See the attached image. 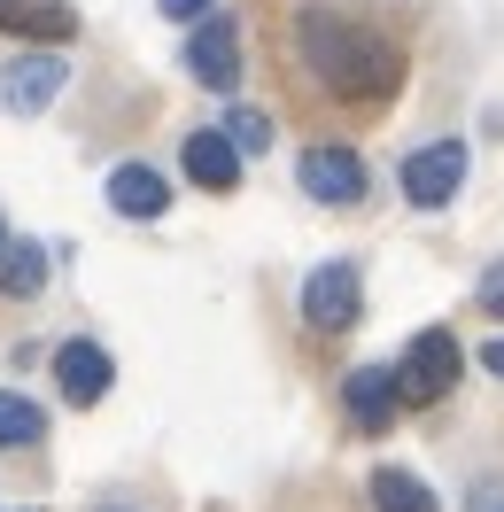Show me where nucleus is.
Segmentation results:
<instances>
[{"label": "nucleus", "instance_id": "f257e3e1", "mask_svg": "<svg viewBox=\"0 0 504 512\" xmlns=\"http://www.w3.org/2000/svg\"><path fill=\"white\" fill-rule=\"evenodd\" d=\"M295 55H303V70L334 101L380 109V101H396V86H404V47L388 32H373V24L342 16V8H295Z\"/></svg>", "mask_w": 504, "mask_h": 512}, {"label": "nucleus", "instance_id": "f03ea898", "mask_svg": "<svg viewBox=\"0 0 504 512\" xmlns=\"http://www.w3.org/2000/svg\"><path fill=\"white\" fill-rule=\"evenodd\" d=\"M388 373H396V396H404V404H442V396L458 388V373H466V350H458L450 326H419Z\"/></svg>", "mask_w": 504, "mask_h": 512}, {"label": "nucleus", "instance_id": "7ed1b4c3", "mask_svg": "<svg viewBox=\"0 0 504 512\" xmlns=\"http://www.w3.org/2000/svg\"><path fill=\"white\" fill-rule=\"evenodd\" d=\"M295 179H303V194L326 202V210H357V202L373 194V171H365V156H357L349 140H318V148H303V156H295Z\"/></svg>", "mask_w": 504, "mask_h": 512}, {"label": "nucleus", "instance_id": "20e7f679", "mask_svg": "<svg viewBox=\"0 0 504 512\" xmlns=\"http://www.w3.org/2000/svg\"><path fill=\"white\" fill-rule=\"evenodd\" d=\"M63 86H70V63L55 47H24V55L0 63V109L8 117H47L63 101Z\"/></svg>", "mask_w": 504, "mask_h": 512}, {"label": "nucleus", "instance_id": "39448f33", "mask_svg": "<svg viewBox=\"0 0 504 512\" xmlns=\"http://www.w3.org/2000/svg\"><path fill=\"white\" fill-rule=\"evenodd\" d=\"M357 311H365V272H357L349 256L311 264V280H303V326H318V334H349Z\"/></svg>", "mask_w": 504, "mask_h": 512}, {"label": "nucleus", "instance_id": "423d86ee", "mask_svg": "<svg viewBox=\"0 0 504 512\" xmlns=\"http://www.w3.org/2000/svg\"><path fill=\"white\" fill-rule=\"evenodd\" d=\"M396 187H404L411 210H442V202H458L466 187V140H419L396 171Z\"/></svg>", "mask_w": 504, "mask_h": 512}, {"label": "nucleus", "instance_id": "0eeeda50", "mask_svg": "<svg viewBox=\"0 0 504 512\" xmlns=\"http://www.w3.org/2000/svg\"><path fill=\"white\" fill-rule=\"evenodd\" d=\"M187 78H194V86H210V94H233V86H241V24H233V16H194Z\"/></svg>", "mask_w": 504, "mask_h": 512}, {"label": "nucleus", "instance_id": "6e6552de", "mask_svg": "<svg viewBox=\"0 0 504 512\" xmlns=\"http://www.w3.org/2000/svg\"><path fill=\"white\" fill-rule=\"evenodd\" d=\"M179 171H187L202 194H233L241 187V148H233L218 125H194L187 140H179Z\"/></svg>", "mask_w": 504, "mask_h": 512}, {"label": "nucleus", "instance_id": "1a4fd4ad", "mask_svg": "<svg viewBox=\"0 0 504 512\" xmlns=\"http://www.w3.org/2000/svg\"><path fill=\"white\" fill-rule=\"evenodd\" d=\"M55 388H63V404L94 412L101 396L117 388V365H109V350H101V342H63V350H55Z\"/></svg>", "mask_w": 504, "mask_h": 512}, {"label": "nucleus", "instance_id": "9d476101", "mask_svg": "<svg viewBox=\"0 0 504 512\" xmlns=\"http://www.w3.org/2000/svg\"><path fill=\"white\" fill-rule=\"evenodd\" d=\"M342 404H349V419H357L365 435H388L396 412H404V396H396V373H388V365H357V373L342 381Z\"/></svg>", "mask_w": 504, "mask_h": 512}, {"label": "nucleus", "instance_id": "9b49d317", "mask_svg": "<svg viewBox=\"0 0 504 512\" xmlns=\"http://www.w3.org/2000/svg\"><path fill=\"white\" fill-rule=\"evenodd\" d=\"M109 210L132 225H156L163 210H171V187H163V171H148V163H117L109 171Z\"/></svg>", "mask_w": 504, "mask_h": 512}, {"label": "nucleus", "instance_id": "f8f14e48", "mask_svg": "<svg viewBox=\"0 0 504 512\" xmlns=\"http://www.w3.org/2000/svg\"><path fill=\"white\" fill-rule=\"evenodd\" d=\"M0 32L63 47V39H78V8H70V0H0Z\"/></svg>", "mask_w": 504, "mask_h": 512}, {"label": "nucleus", "instance_id": "ddd939ff", "mask_svg": "<svg viewBox=\"0 0 504 512\" xmlns=\"http://www.w3.org/2000/svg\"><path fill=\"white\" fill-rule=\"evenodd\" d=\"M365 505H373V512H435V489H427L419 474H404V466H373Z\"/></svg>", "mask_w": 504, "mask_h": 512}, {"label": "nucleus", "instance_id": "4468645a", "mask_svg": "<svg viewBox=\"0 0 504 512\" xmlns=\"http://www.w3.org/2000/svg\"><path fill=\"white\" fill-rule=\"evenodd\" d=\"M32 443H47V412L24 388H0V450H32Z\"/></svg>", "mask_w": 504, "mask_h": 512}, {"label": "nucleus", "instance_id": "2eb2a0df", "mask_svg": "<svg viewBox=\"0 0 504 512\" xmlns=\"http://www.w3.org/2000/svg\"><path fill=\"white\" fill-rule=\"evenodd\" d=\"M47 288V249L39 241H0V295H39Z\"/></svg>", "mask_w": 504, "mask_h": 512}, {"label": "nucleus", "instance_id": "dca6fc26", "mask_svg": "<svg viewBox=\"0 0 504 512\" xmlns=\"http://www.w3.org/2000/svg\"><path fill=\"white\" fill-rule=\"evenodd\" d=\"M218 132L241 148V156H264V148H272V117H264V109H249V101H241V109H233Z\"/></svg>", "mask_w": 504, "mask_h": 512}, {"label": "nucleus", "instance_id": "f3484780", "mask_svg": "<svg viewBox=\"0 0 504 512\" xmlns=\"http://www.w3.org/2000/svg\"><path fill=\"white\" fill-rule=\"evenodd\" d=\"M473 295H481V311H489V319H504V256L481 272V288H473Z\"/></svg>", "mask_w": 504, "mask_h": 512}, {"label": "nucleus", "instance_id": "a211bd4d", "mask_svg": "<svg viewBox=\"0 0 504 512\" xmlns=\"http://www.w3.org/2000/svg\"><path fill=\"white\" fill-rule=\"evenodd\" d=\"M163 16H171V24H187V16H210V0H156Z\"/></svg>", "mask_w": 504, "mask_h": 512}, {"label": "nucleus", "instance_id": "6ab92c4d", "mask_svg": "<svg viewBox=\"0 0 504 512\" xmlns=\"http://www.w3.org/2000/svg\"><path fill=\"white\" fill-rule=\"evenodd\" d=\"M481 373H497V381H504V342H481Z\"/></svg>", "mask_w": 504, "mask_h": 512}, {"label": "nucleus", "instance_id": "aec40b11", "mask_svg": "<svg viewBox=\"0 0 504 512\" xmlns=\"http://www.w3.org/2000/svg\"><path fill=\"white\" fill-rule=\"evenodd\" d=\"M101 512H132V505H101Z\"/></svg>", "mask_w": 504, "mask_h": 512}, {"label": "nucleus", "instance_id": "412c9836", "mask_svg": "<svg viewBox=\"0 0 504 512\" xmlns=\"http://www.w3.org/2000/svg\"><path fill=\"white\" fill-rule=\"evenodd\" d=\"M0 241H8V233H0Z\"/></svg>", "mask_w": 504, "mask_h": 512}]
</instances>
